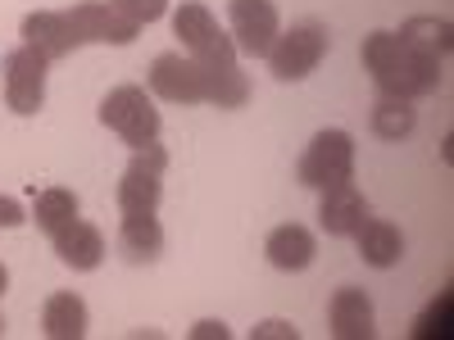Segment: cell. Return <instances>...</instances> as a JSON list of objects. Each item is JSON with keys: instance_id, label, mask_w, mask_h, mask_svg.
Segmentation results:
<instances>
[{"instance_id": "obj_1", "label": "cell", "mask_w": 454, "mask_h": 340, "mask_svg": "<svg viewBox=\"0 0 454 340\" xmlns=\"http://www.w3.org/2000/svg\"><path fill=\"white\" fill-rule=\"evenodd\" d=\"M364 68L391 100H423L441 87V59L413 50L400 32H368L364 36Z\"/></svg>"}, {"instance_id": "obj_2", "label": "cell", "mask_w": 454, "mask_h": 340, "mask_svg": "<svg viewBox=\"0 0 454 340\" xmlns=\"http://www.w3.org/2000/svg\"><path fill=\"white\" fill-rule=\"evenodd\" d=\"M100 123L132 150L160 141V109L145 96V87H114L100 100Z\"/></svg>"}, {"instance_id": "obj_3", "label": "cell", "mask_w": 454, "mask_h": 340, "mask_svg": "<svg viewBox=\"0 0 454 340\" xmlns=\"http://www.w3.org/2000/svg\"><path fill=\"white\" fill-rule=\"evenodd\" d=\"M295 177L300 186H314V191H332L340 182H355V136L340 128H323L300 155Z\"/></svg>"}, {"instance_id": "obj_4", "label": "cell", "mask_w": 454, "mask_h": 340, "mask_svg": "<svg viewBox=\"0 0 454 340\" xmlns=\"http://www.w3.org/2000/svg\"><path fill=\"white\" fill-rule=\"evenodd\" d=\"M164 173H168V150L160 141H150L141 150H132V164L119 177V209L123 213H155L160 196H164Z\"/></svg>"}, {"instance_id": "obj_5", "label": "cell", "mask_w": 454, "mask_h": 340, "mask_svg": "<svg viewBox=\"0 0 454 340\" xmlns=\"http://www.w3.org/2000/svg\"><path fill=\"white\" fill-rule=\"evenodd\" d=\"M327 50H332L327 27L323 23H300L291 32H278L273 50L263 55V59H269L278 82H300V78H309V73L327 59Z\"/></svg>"}, {"instance_id": "obj_6", "label": "cell", "mask_w": 454, "mask_h": 340, "mask_svg": "<svg viewBox=\"0 0 454 340\" xmlns=\"http://www.w3.org/2000/svg\"><path fill=\"white\" fill-rule=\"evenodd\" d=\"M227 23H232V46L241 55H254L263 59L273 50L278 32H282V19H278V5L273 0H227Z\"/></svg>"}, {"instance_id": "obj_7", "label": "cell", "mask_w": 454, "mask_h": 340, "mask_svg": "<svg viewBox=\"0 0 454 340\" xmlns=\"http://www.w3.org/2000/svg\"><path fill=\"white\" fill-rule=\"evenodd\" d=\"M46 68L51 59L36 46H19L5 55V104L23 113V119L46 104Z\"/></svg>"}, {"instance_id": "obj_8", "label": "cell", "mask_w": 454, "mask_h": 340, "mask_svg": "<svg viewBox=\"0 0 454 340\" xmlns=\"http://www.w3.org/2000/svg\"><path fill=\"white\" fill-rule=\"evenodd\" d=\"M173 36L192 59H218V55H237L232 36L218 27V19L200 5V0H182L173 14Z\"/></svg>"}, {"instance_id": "obj_9", "label": "cell", "mask_w": 454, "mask_h": 340, "mask_svg": "<svg viewBox=\"0 0 454 340\" xmlns=\"http://www.w3.org/2000/svg\"><path fill=\"white\" fill-rule=\"evenodd\" d=\"M150 96H160L168 104H205V82H200V64L192 55H160L145 73Z\"/></svg>"}, {"instance_id": "obj_10", "label": "cell", "mask_w": 454, "mask_h": 340, "mask_svg": "<svg viewBox=\"0 0 454 340\" xmlns=\"http://www.w3.org/2000/svg\"><path fill=\"white\" fill-rule=\"evenodd\" d=\"M68 19H73V27H78L82 46H87V42H100V46H132L137 32H141L132 19H123L119 10H114L109 0H82V5L68 10Z\"/></svg>"}, {"instance_id": "obj_11", "label": "cell", "mask_w": 454, "mask_h": 340, "mask_svg": "<svg viewBox=\"0 0 454 340\" xmlns=\"http://www.w3.org/2000/svg\"><path fill=\"white\" fill-rule=\"evenodd\" d=\"M19 32H23V46H36L51 64L55 59H68L73 50L82 46V36H78V27H73L68 10H36V14L23 19Z\"/></svg>"}, {"instance_id": "obj_12", "label": "cell", "mask_w": 454, "mask_h": 340, "mask_svg": "<svg viewBox=\"0 0 454 340\" xmlns=\"http://www.w3.org/2000/svg\"><path fill=\"white\" fill-rule=\"evenodd\" d=\"M327 331L336 340H372L377 336V313H372V299L359 286H340L327 305Z\"/></svg>"}, {"instance_id": "obj_13", "label": "cell", "mask_w": 454, "mask_h": 340, "mask_svg": "<svg viewBox=\"0 0 454 340\" xmlns=\"http://www.w3.org/2000/svg\"><path fill=\"white\" fill-rule=\"evenodd\" d=\"M200 64V82H205V104L218 109H241L250 100V78L241 73L237 55H218V59H196Z\"/></svg>"}, {"instance_id": "obj_14", "label": "cell", "mask_w": 454, "mask_h": 340, "mask_svg": "<svg viewBox=\"0 0 454 340\" xmlns=\"http://www.w3.org/2000/svg\"><path fill=\"white\" fill-rule=\"evenodd\" d=\"M368 218V200L355 182H340L332 191H323V205H318V222L327 236H355L359 222Z\"/></svg>"}, {"instance_id": "obj_15", "label": "cell", "mask_w": 454, "mask_h": 340, "mask_svg": "<svg viewBox=\"0 0 454 340\" xmlns=\"http://www.w3.org/2000/svg\"><path fill=\"white\" fill-rule=\"evenodd\" d=\"M263 254H269V263L278 273H300V268H309L314 254H318V241L309 227H300V222H282L269 232V241H263Z\"/></svg>"}, {"instance_id": "obj_16", "label": "cell", "mask_w": 454, "mask_h": 340, "mask_svg": "<svg viewBox=\"0 0 454 340\" xmlns=\"http://www.w3.org/2000/svg\"><path fill=\"white\" fill-rule=\"evenodd\" d=\"M55 254H59V263H68L73 273L100 268V259H105V236H100V227H91V222H82V218H73L64 232L55 236Z\"/></svg>"}, {"instance_id": "obj_17", "label": "cell", "mask_w": 454, "mask_h": 340, "mask_svg": "<svg viewBox=\"0 0 454 340\" xmlns=\"http://www.w3.org/2000/svg\"><path fill=\"white\" fill-rule=\"evenodd\" d=\"M355 245H359V259L368 263V268H395V263L404 259V236L387 218H364L359 232H355Z\"/></svg>"}, {"instance_id": "obj_18", "label": "cell", "mask_w": 454, "mask_h": 340, "mask_svg": "<svg viewBox=\"0 0 454 340\" xmlns=\"http://www.w3.org/2000/svg\"><path fill=\"white\" fill-rule=\"evenodd\" d=\"M42 331L51 340H82L87 336V305L73 290H55L42 309Z\"/></svg>"}, {"instance_id": "obj_19", "label": "cell", "mask_w": 454, "mask_h": 340, "mask_svg": "<svg viewBox=\"0 0 454 340\" xmlns=\"http://www.w3.org/2000/svg\"><path fill=\"white\" fill-rule=\"evenodd\" d=\"M119 245L132 263H150L164 254V227L155 213H123V227H119Z\"/></svg>"}, {"instance_id": "obj_20", "label": "cell", "mask_w": 454, "mask_h": 340, "mask_svg": "<svg viewBox=\"0 0 454 340\" xmlns=\"http://www.w3.org/2000/svg\"><path fill=\"white\" fill-rule=\"evenodd\" d=\"M73 218H78V196H73L68 186H46V191L32 200V222H36V232H46L51 241L64 232Z\"/></svg>"}, {"instance_id": "obj_21", "label": "cell", "mask_w": 454, "mask_h": 340, "mask_svg": "<svg viewBox=\"0 0 454 340\" xmlns=\"http://www.w3.org/2000/svg\"><path fill=\"white\" fill-rule=\"evenodd\" d=\"M413 123H419V109H413V100H391L382 96L372 104V132L382 141H404L413 132Z\"/></svg>"}, {"instance_id": "obj_22", "label": "cell", "mask_w": 454, "mask_h": 340, "mask_svg": "<svg viewBox=\"0 0 454 340\" xmlns=\"http://www.w3.org/2000/svg\"><path fill=\"white\" fill-rule=\"evenodd\" d=\"M400 36H404L413 50H427V55H436V59H445L450 46H454V27H450L445 19H409V23L400 27Z\"/></svg>"}, {"instance_id": "obj_23", "label": "cell", "mask_w": 454, "mask_h": 340, "mask_svg": "<svg viewBox=\"0 0 454 340\" xmlns=\"http://www.w3.org/2000/svg\"><path fill=\"white\" fill-rule=\"evenodd\" d=\"M450 309H454V295L450 290H441V299H432V305L419 313V322H413V340H432V336H450Z\"/></svg>"}, {"instance_id": "obj_24", "label": "cell", "mask_w": 454, "mask_h": 340, "mask_svg": "<svg viewBox=\"0 0 454 340\" xmlns=\"http://www.w3.org/2000/svg\"><path fill=\"white\" fill-rule=\"evenodd\" d=\"M109 5L119 10L123 19H132L137 27H145V23H155V19L168 14V0H109Z\"/></svg>"}, {"instance_id": "obj_25", "label": "cell", "mask_w": 454, "mask_h": 340, "mask_svg": "<svg viewBox=\"0 0 454 340\" xmlns=\"http://www.w3.org/2000/svg\"><path fill=\"white\" fill-rule=\"evenodd\" d=\"M300 331L291 327V322H282V318H269V322H259L254 331H250V340H295Z\"/></svg>"}, {"instance_id": "obj_26", "label": "cell", "mask_w": 454, "mask_h": 340, "mask_svg": "<svg viewBox=\"0 0 454 340\" xmlns=\"http://www.w3.org/2000/svg\"><path fill=\"white\" fill-rule=\"evenodd\" d=\"M19 222H27L23 205H19V200H10V196H0V227H19Z\"/></svg>"}, {"instance_id": "obj_27", "label": "cell", "mask_w": 454, "mask_h": 340, "mask_svg": "<svg viewBox=\"0 0 454 340\" xmlns=\"http://www.w3.org/2000/svg\"><path fill=\"white\" fill-rule=\"evenodd\" d=\"M232 331H227L223 322H214V318H205V322H196L192 327V340H227Z\"/></svg>"}, {"instance_id": "obj_28", "label": "cell", "mask_w": 454, "mask_h": 340, "mask_svg": "<svg viewBox=\"0 0 454 340\" xmlns=\"http://www.w3.org/2000/svg\"><path fill=\"white\" fill-rule=\"evenodd\" d=\"M5 286H10V268L0 263V295H5Z\"/></svg>"}, {"instance_id": "obj_29", "label": "cell", "mask_w": 454, "mask_h": 340, "mask_svg": "<svg viewBox=\"0 0 454 340\" xmlns=\"http://www.w3.org/2000/svg\"><path fill=\"white\" fill-rule=\"evenodd\" d=\"M0 336H5V322H0Z\"/></svg>"}]
</instances>
